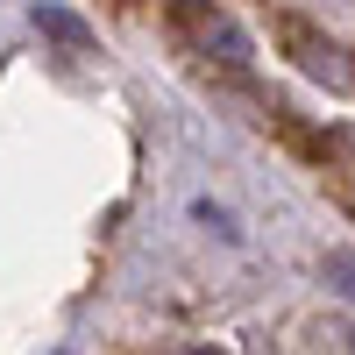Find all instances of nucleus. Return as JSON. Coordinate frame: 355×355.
<instances>
[{"instance_id": "obj_7", "label": "nucleus", "mask_w": 355, "mask_h": 355, "mask_svg": "<svg viewBox=\"0 0 355 355\" xmlns=\"http://www.w3.org/2000/svg\"><path fill=\"white\" fill-rule=\"evenodd\" d=\"M348 341H355V334H348Z\"/></svg>"}, {"instance_id": "obj_3", "label": "nucleus", "mask_w": 355, "mask_h": 355, "mask_svg": "<svg viewBox=\"0 0 355 355\" xmlns=\"http://www.w3.org/2000/svg\"><path fill=\"white\" fill-rule=\"evenodd\" d=\"M36 28H43V36H57V43H78V50L93 43V28H85L71 8H36Z\"/></svg>"}, {"instance_id": "obj_6", "label": "nucleus", "mask_w": 355, "mask_h": 355, "mask_svg": "<svg viewBox=\"0 0 355 355\" xmlns=\"http://www.w3.org/2000/svg\"><path fill=\"white\" fill-rule=\"evenodd\" d=\"M199 355H220V348H199Z\"/></svg>"}, {"instance_id": "obj_2", "label": "nucleus", "mask_w": 355, "mask_h": 355, "mask_svg": "<svg viewBox=\"0 0 355 355\" xmlns=\"http://www.w3.org/2000/svg\"><path fill=\"white\" fill-rule=\"evenodd\" d=\"M284 43L299 50V64H306L313 78H327V85H355V71L341 64V50H334V43H320V36H306V28H284Z\"/></svg>"}, {"instance_id": "obj_4", "label": "nucleus", "mask_w": 355, "mask_h": 355, "mask_svg": "<svg viewBox=\"0 0 355 355\" xmlns=\"http://www.w3.org/2000/svg\"><path fill=\"white\" fill-rule=\"evenodd\" d=\"M320 270H327V284L355 306V249H327V263H320Z\"/></svg>"}, {"instance_id": "obj_5", "label": "nucleus", "mask_w": 355, "mask_h": 355, "mask_svg": "<svg viewBox=\"0 0 355 355\" xmlns=\"http://www.w3.org/2000/svg\"><path fill=\"white\" fill-rule=\"evenodd\" d=\"M192 214H199L206 227H214V234H220V242H234V234H242V227H234V214H227V206H214V199H199V206H192Z\"/></svg>"}, {"instance_id": "obj_1", "label": "nucleus", "mask_w": 355, "mask_h": 355, "mask_svg": "<svg viewBox=\"0 0 355 355\" xmlns=\"http://www.w3.org/2000/svg\"><path fill=\"white\" fill-rule=\"evenodd\" d=\"M171 15H178V28H185V36L206 50V57H214L220 50V64L227 71H249V36H242V21H234V15H220L214 8V0H171Z\"/></svg>"}]
</instances>
